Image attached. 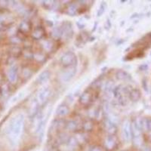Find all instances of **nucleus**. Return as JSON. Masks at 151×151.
I'll use <instances>...</instances> for the list:
<instances>
[{"label":"nucleus","mask_w":151,"mask_h":151,"mask_svg":"<svg viewBox=\"0 0 151 151\" xmlns=\"http://www.w3.org/2000/svg\"><path fill=\"white\" fill-rule=\"evenodd\" d=\"M92 151H102L99 147H95L92 150Z\"/></svg>","instance_id":"nucleus-26"},{"label":"nucleus","mask_w":151,"mask_h":151,"mask_svg":"<svg viewBox=\"0 0 151 151\" xmlns=\"http://www.w3.org/2000/svg\"><path fill=\"white\" fill-rule=\"evenodd\" d=\"M51 95V90L49 88H43L39 92L37 96V102L40 106L45 105L48 101Z\"/></svg>","instance_id":"nucleus-4"},{"label":"nucleus","mask_w":151,"mask_h":151,"mask_svg":"<svg viewBox=\"0 0 151 151\" xmlns=\"http://www.w3.org/2000/svg\"><path fill=\"white\" fill-rule=\"evenodd\" d=\"M79 122L75 119H71L66 123V128L70 131H76L78 129Z\"/></svg>","instance_id":"nucleus-15"},{"label":"nucleus","mask_w":151,"mask_h":151,"mask_svg":"<svg viewBox=\"0 0 151 151\" xmlns=\"http://www.w3.org/2000/svg\"><path fill=\"white\" fill-rule=\"evenodd\" d=\"M7 78L10 83L15 84L18 79V73L17 68L16 67H11L7 72Z\"/></svg>","instance_id":"nucleus-8"},{"label":"nucleus","mask_w":151,"mask_h":151,"mask_svg":"<svg viewBox=\"0 0 151 151\" xmlns=\"http://www.w3.org/2000/svg\"><path fill=\"white\" fill-rule=\"evenodd\" d=\"M116 77L118 79H120V80H126L128 78V75L123 70H117Z\"/></svg>","instance_id":"nucleus-21"},{"label":"nucleus","mask_w":151,"mask_h":151,"mask_svg":"<svg viewBox=\"0 0 151 151\" xmlns=\"http://www.w3.org/2000/svg\"><path fill=\"white\" fill-rule=\"evenodd\" d=\"M104 147L108 150H112L115 149L117 146V138L114 134H110L105 138L104 141Z\"/></svg>","instance_id":"nucleus-6"},{"label":"nucleus","mask_w":151,"mask_h":151,"mask_svg":"<svg viewBox=\"0 0 151 151\" xmlns=\"http://www.w3.org/2000/svg\"><path fill=\"white\" fill-rule=\"evenodd\" d=\"M51 76V73L49 70H45L40 73V75L39 76L38 78L37 79V82L38 84H42L45 83L48 80V79L50 78Z\"/></svg>","instance_id":"nucleus-12"},{"label":"nucleus","mask_w":151,"mask_h":151,"mask_svg":"<svg viewBox=\"0 0 151 151\" xmlns=\"http://www.w3.org/2000/svg\"><path fill=\"white\" fill-rule=\"evenodd\" d=\"M33 74V71L30 68H29V67H25L23 68V71H22V76L23 77H24L25 79H28L29 77H30Z\"/></svg>","instance_id":"nucleus-23"},{"label":"nucleus","mask_w":151,"mask_h":151,"mask_svg":"<svg viewBox=\"0 0 151 151\" xmlns=\"http://www.w3.org/2000/svg\"><path fill=\"white\" fill-rule=\"evenodd\" d=\"M24 125V116L23 114H17L11 119L6 128V134L12 141H17L19 138Z\"/></svg>","instance_id":"nucleus-1"},{"label":"nucleus","mask_w":151,"mask_h":151,"mask_svg":"<svg viewBox=\"0 0 151 151\" xmlns=\"http://www.w3.org/2000/svg\"><path fill=\"white\" fill-rule=\"evenodd\" d=\"M105 125L107 130L108 131V132H109L110 134H113L115 132H117V126H116L114 123L111 120H110V119H107V121H106Z\"/></svg>","instance_id":"nucleus-16"},{"label":"nucleus","mask_w":151,"mask_h":151,"mask_svg":"<svg viewBox=\"0 0 151 151\" xmlns=\"http://www.w3.org/2000/svg\"><path fill=\"white\" fill-rule=\"evenodd\" d=\"M70 113L69 107L65 104H61L57 107L56 110V116L59 118H63V117H67V115Z\"/></svg>","instance_id":"nucleus-10"},{"label":"nucleus","mask_w":151,"mask_h":151,"mask_svg":"<svg viewBox=\"0 0 151 151\" xmlns=\"http://www.w3.org/2000/svg\"><path fill=\"white\" fill-rule=\"evenodd\" d=\"M113 89V83L111 82H108L105 86V89H104V93L106 95H109V94H112Z\"/></svg>","instance_id":"nucleus-22"},{"label":"nucleus","mask_w":151,"mask_h":151,"mask_svg":"<svg viewBox=\"0 0 151 151\" xmlns=\"http://www.w3.org/2000/svg\"><path fill=\"white\" fill-rule=\"evenodd\" d=\"M139 97V94L137 93V91H132V92H130V98L132 100H137Z\"/></svg>","instance_id":"nucleus-25"},{"label":"nucleus","mask_w":151,"mask_h":151,"mask_svg":"<svg viewBox=\"0 0 151 151\" xmlns=\"http://www.w3.org/2000/svg\"><path fill=\"white\" fill-rule=\"evenodd\" d=\"M76 73H77L76 67L67 68L62 72V73L60 76L61 80L63 82H68L73 78Z\"/></svg>","instance_id":"nucleus-5"},{"label":"nucleus","mask_w":151,"mask_h":151,"mask_svg":"<svg viewBox=\"0 0 151 151\" xmlns=\"http://www.w3.org/2000/svg\"><path fill=\"white\" fill-rule=\"evenodd\" d=\"M45 30L42 27H37L31 32V37L34 40H41L44 38L46 34Z\"/></svg>","instance_id":"nucleus-9"},{"label":"nucleus","mask_w":151,"mask_h":151,"mask_svg":"<svg viewBox=\"0 0 151 151\" xmlns=\"http://www.w3.org/2000/svg\"><path fill=\"white\" fill-rule=\"evenodd\" d=\"M130 125L128 123H124L123 128H122V132H123V135L125 139L128 140L130 137Z\"/></svg>","instance_id":"nucleus-18"},{"label":"nucleus","mask_w":151,"mask_h":151,"mask_svg":"<svg viewBox=\"0 0 151 151\" xmlns=\"http://www.w3.org/2000/svg\"><path fill=\"white\" fill-rule=\"evenodd\" d=\"M52 36L54 39H58L61 38L62 33H61V27H55L53 29L52 32Z\"/></svg>","instance_id":"nucleus-20"},{"label":"nucleus","mask_w":151,"mask_h":151,"mask_svg":"<svg viewBox=\"0 0 151 151\" xmlns=\"http://www.w3.org/2000/svg\"><path fill=\"white\" fill-rule=\"evenodd\" d=\"M61 33L62 37H64L66 39H68L71 38L72 36H73V28H72V25L71 23H68V22H66V23H63L61 27Z\"/></svg>","instance_id":"nucleus-7"},{"label":"nucleus","mask_w":151,"mask_h":151,"mask_svg":"<svg viewBox=\"0 0 151 151\" xmlns=\"http://www.w3.org/2000/svg\"><path fill=\"white\" fill-rule=\"evenodd\" d=\"M33 59L36 60L39 63H42V62H43L46 60V56H45L44 54L39 52L33 53Z\"/></svg>","instance_id":"nucleus-19"},{"label":"nucleus","mask_w":151,"mask_h":151,"mask_svg":"<svg viewBox=\"0 0 151 151\" xmlns=\"http://www.w3.org/2000/svg\"><path fill=\"white\" fill-rule=\"evenodd\" d=\"M94 123L92 120H87L82 124V128L85 132H91L94 129Z\"/></svg>","instance_id":"nucleus-17"},{"label":"nucleus","mask_w":151,"mask_h":151,"mask_svg":"<svg viewBox=\"0 0 151 151\" xmlns=\"http://www.w3.org/2000/svg\"><path fill=\"white\" fill-rule=\"evenodd\" d=\"M107 8V6L105 5V2H102L101 6H100V8L98 11V16H101L103 14V12H105V8Z\"/></svg>","instance_id":"nucleus-24"},{"label":"nucleus","mask_w":151,"mask_h":151,"mask_svg":"<svg viewBox=\"0 0 151 151\" xmlns=\"http://www.w3.org/2000/svg\"><path fill=\"white\" fill-rule=\"evenodd\" d=\"M94 101V92L92 88H88L82 92L79 98V102L82 106L88 107L92 104Z\"/></svg>","instance_id":"nucleus-3"},{"label":"nucleus","mask_w":151,"mask_h":151,"mask_svg":"<svg viewBox=\"0 0 151 151\" xmlns=\"http://www.w3.org/2000/svg\"><path fill=\"white\" fill-rule=\"evenodd\" d=\"M32 30V24L29 21H23L19 26V31L23 34H27Z\"/></svg>","instance_id":"nucleus-11"},{"label":"nucleus","mask_w":151,"mask_h":151,"mask_svg":"<svg viewBox=\"0 0 151 151\" xmlns=\"http://www.w3.org/2000/svg\"><path fill=\"white\" fill-rule=\"evenodd\" d=\"M78 11V6H77V3H70L66 8V13L67 14H69L70 16L76 15V14L77 13Z\"/></svg>","instance_id":"nucleus-13"},{"label":"nucleus","mask_w":151,"mask_h":151,"mask_svg":"<svg viewBox=\"0 0 151 151\" xmlns=\"http://www.w3.org/2000/svg\"><path fill=\"white\" fill-rule=\"evenodd\" d=\"M53 46V42L48 39H44L41 42V47H42V50L46 52H52Z\"/></svg>","instance_id":"nucleus-14"},{"label":"nucleus","mask_w":151,"mask_h":151,"mask_svg":"<svg viewBox=\"0 0 151 151\" xmlns=\"http://www.w3.org/2000/svg\"><path fill=\"white\" fill-rule=\"evenodd\" d=\"M0 94H1V92H0Z\"/></svg>","instance_id":"nucleus-27"},{"label":"nucleus","mask_w":151,"mask_h":151,"mask_svg":"<svg viewBox=\"0 0 151 151\" xmlns=\"http://www.w3.org/2000/svg\"><path fill=\"white\" fill-rule=\"evenodd\" d=\"M60 63L65 68L75 67L77 63V55L71 51L65 52L60 59Z\"/></svg>","instance_id":"nucleus-2"}]
</instances>
